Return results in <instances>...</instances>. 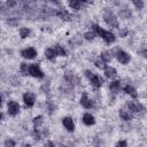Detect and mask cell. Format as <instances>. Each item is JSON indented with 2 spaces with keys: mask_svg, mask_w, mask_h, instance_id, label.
Returning <instances> with one entry per match:
<instances>
[{
  "mask_svg": "<svg viewBox=\"0 0 147 147\" xmlns=\"http://www.w3.org/2000/svg\"><path fill=\"white\" fill-rule=\"evenodd\" d=\"M94 30H95V32L103 39V41L107 42V44H111V42H114L115 39H116V37H115V34H114L113 32L107 31V30L100 28L99 25H95V26H94Z\"/></svg>",
  "mask_w": 147,
  "mask_h": 147,
  "instance_id": "obj_1",
  "label": "cell"
},
{
  "mask_svg": "<svg viewBox=\"0 0 147 147\" xmlns=\"http://www.w3.org/2000/svg\"><path fill=\"white\" fill-rule=\"evenodd\" d=\"M85 76L88 78V80H90V83H91L92 86H94L95 88L101 87V85H102V83H103V79H102L99 75H96V74H94V72L87 70V71H85Z\"/></svg>",
  "mask_w": 147,
  "mask_h": 147,
  "instance_id": "obj_2",
  "label": "cell"
},
{
  "mask_svg": "<svg viewBox=\"0 0 147 147\" xmlns=\"http://www.w3.org/2000/svg\"><path fill=\"white\" fill-rule=\"evenodd\" d=\"M29 75H31L34 78H42L44 77V72L41 71L40 67L37 63H33V64L29 65Z\"/></svg>",
  "mask_w": 147,
  "mask_h": 147,
  "instance_id": "obj_3",
  "label": "cell"
},
{
  "mask_svg": "<svg viewBox=\"0 0 147 147\" xmlns=\"http://www.w3.org/2000/svg\"><path fill=\"white\" fill-rule=\"evenodd\" d=\"M103 20H105V22H106L108 25H110V26H113V28H117V26H118L117 18L115 17V15H114L111 11L106 13L105 16H103Z\"/></svg>",
  "mask_w": 147,
  "mask_h": 147,
  "instance_id": "obj_4",
  "label": "cell"
},
{
  "mask_svg": "<svg viewBox=\"0 0 147 147\" xmlns=\"http://www.w3.org/2000/svg\"><path fill=\"white\" fill-rule=\"evenodd\" d=\"M20 109H21V107H20L18 102H16V101H9V102H8L7 111H8L9 115L16 116V115L20 113Z\"/></svg>",
  "mask_w": 147,
  "mask_h": 147,
  "instance_id": "obj_5",
  "label": "cell"
},
{
  "mask_svg": "<svg viewBox=\"0 0 147 147\" xmlns=\"http://www.w3.org/2000/svg\"><path fill=\"white\" fill-rule=\"evenodd\" d=\"M21 55L26 60H32L37 56V51L33 47H28V48H24L21 52Z\"/></svg>",
  "mask_w": 147,
  "mask_h": 147,
  "instance_id": "obj_6",
  "label": "cell"
},
{
  "mask_svg": "<svg viewBox=\"0 0 147 147\" xmlns=\"http://www.w3.org/2000/svg\"><path fill=\"white\" fill-rule=\"evenodd\" d=\"M116 57H117L118 62L122 63V64H127L130 62V60H131L130 55L124 51H118L117 54H116Z\"/></svg>",
  "mask_w": 147,
  "mask_h": 147,
  "instance_id": "obj_7",
  "label": "cell"
},
{
  "mask_svg": "<svg viewBox=\"0 0 147 147\" xmlns=\"http://www.w3.org/2000/svg\"><path fill=\"white\" fill-rule=\"evenodd\" d=\"M23 102L25 103L26 107H33L34 102H36V99H34V95L31 93V92H25L23 94Z\"/></svg>",
  "mask_w": 147,
  "mask_h": 147,
  "instance_id": "obj_8",
  "label": "cell"
},
{
  "mask_svg": "<svg viewBox=\"0 0 147 147\" xmlns=\"http://www.w3.org/2000/svg\"><path fill=\"white\" fill-rule=\"evenodd\" d=\"M126 106H127L129 110H131V111H133V113H138V111H140V110L144 108L142 105H141L139 101H134V100L127 101V102H126Z\"/></svg>",
  "mask_w": 147,
  "mask_h": 147,
  "instance_id": "obj_9",
  "label": "cell"
},
{
  "mask_svg": "<svg viewBox=\"0 0 147 147\" xmlns=\"http://www.w3.org/2000/svg\"><path fill=\"white\" fill-rule=\"evenodd\" d=\"M80 105H82L84 108H86V109H91V108L93 107V102H92V100L88 98V95H87L86 92H84V93L82 94V96H80Z\"/></svg>",
  "mask_w": 147,
  "mask_h": 147,
  "instance_id": "obj_10",
  "label": "cell"
},
{
  "mask_svg": "<svg viewBox=\"0 0 147 147\" xmlns=\"http://www.w3.org/2000/svg\"><path fill=\"white\" fill-rule=\"evenodd\" d=\"M62 124H63L64 129H65L67 131H69V132H71V131L75 130V123H74V119H72L71 117H69V116L62 118Z\"/></svg>",
  "mask_w": 147,
  "mask_h": 147,
  "instance_id": "obj_11",
  "label": "cell"
},
{
  "mask_svg": "<svg viewBox=\"0 0 147 147\" xmlns=\"http://www.w3.org/2000/svg\"><path fill=\"white\" fill-rule=\"evenodd\" d=\"M103 74H105V76H106L107 78L113 79V78H115V77H116L117 71H116V69H115V68H113V67H110V65H107V67L103 69Z\"/></svg>",
  "mask_w": 147,
  "mask_h": 147,
  "instance_id": "obj_12",
  "label": "cell"
},
{
  "mask_svg": "<svg viewBox=\"0 0 147 147\" xmlns=\"http://www.w3.org/2000/svg\"><path fill=\"white\" fill-rule=\"evenodd\" d=\"M82 121H83V123H84L85 125H87V126L93 125V124L95 123V118H94V116H93L92 114H88V113H86V114L83 115Z\"/></svg>",
  "mask_w": 147,
  "mask_h": 147,
  "instance_id": "obj_13",
  "label": "cell"
},
{
  "mask_svg": "<svg viewBox=\"0 0 147 147\" xmlns=\"http://www.w3.org/2000/svg\"><path fill=\"white\" fill-rule=\"evenodd\" d=\"M124 92H125L126 94L131 95L132 98H137V96H138V93H137L136 88H133L131 85H126V86L124 87Z\"/></svg>",
  "mask_w": 147,
  "mask_h": 147,
  "instance_id": "obj_14",
  "label": "cell"
},
{
  "mask_svg": "<svg viewBox=\"0 0 147 147\" xmlns=\"http://www.w3.org/2000/svg\"><path fill=\"white\" fill-rule=\"evenodd\" d=\"M53 49H54V52H55V55H59V56H65V54H67L65 49H64L61 45H55V47H54Z\"/></svg>",
  "mask_w": 147,
  "mask_h": 147,
  "instance_id": "obj_15",
  "label": "cell"
},
{
  "mask_svg": "<svg viewBox=\"0 0 147 147\" xmlns=\"http://www.w3.org/2000/svg\"><path fill=\"white\" fill-rule=\"evenodd\" d=\"M45 56H46L48 60L54 61L56 55H55V52H54V49H53V48H47V49L45 51Z\"/></svg>",
  "mask_w": 147,
  "mask_h": 147,
  "instance_id": "obj_16",
  "label": "cell"
},
{
  "mask_svg": "<svg viewBox=\"0 0 147 147\" xmlns=\"http://www.w3.org/2000/svg\"><path fill=\"white\" fill-rule=\"evenodd\" d=\"M119 117H121L122 119H124V121H130V119L132 118V115H131L129 111H126V110H124V109H121V110H119Z\"/></svg>",
  "mask_w": 147,
  "mask_h": 147,
  "instance_id": "obj_17",
  "label": "cell"
},
{
  "mask_svg": "<svg viewBox=\"0 0 147 147\" xmlns=\"http://www.w3.org/2000/svg\"><path fill=\"white\" fill-rule=\"evenodd\" d=\"M29 34H30V29L29 28H21L20 29V36H21V38L25 39V38L29 37Z\"/></svg>",
  "mask_w": 147,
  "mask_h": 147,
  "instance_id": "obj_18",
  "label": "cell"
},
{
  "mask_svg": "<svg viewBox=\"0 0 147 147\" xmlns=\"http://www.w3.org/2000/svg\"><path fill=\"white\" fill-rule=\"evenodd\" d=\"M69 6H70V8L71 9H75V10H78V9H80V7H82V2L80 1H69Z\"/></svg>",
  "mask_w": 147,
  "mask_h": 147,
  "instance_id": "obj_19",
  "label": "cell"
},
{
  "mask_svg": "<svg viewBox=\"0 0 147 147\" xmlns=\"http://www.w3.org/2000/svg\"><path fill=\"white\" fill-rule=\"evenodd\" d=\"M94 64H95V67L96 68H99V69H105L107 65H106V62L101 59V57H99L98 60H95L94 61Z\"/></svg>",
  "mask_w": 147,
  "mask_h": 147,
  "instance_id": "obj_20",
  "label": "cell"
},
{
  "mask_svg": "<svg viewBox=\"0 0 147 147\" xmlns=\"http://www.w3.org/2000/svg\"><path fill=\"white\" fill-rule=\"evenodd\" d=\"M119 86H121V82L119 80H113L110 84H109V88L111 91H117L119 90Z\"/></svg>",
  "mask_w": 147,
  "mask_h": 147,
  "instance_id": "obj_21",
  "label": "cell"
},
{
  "mask_svg": "<svg viewBox=\"0 0 147 147\" xmlns=\"http://www.w3.org/2000/svg\"><path fill=\"white\" fill-rule=\"evenodd\" d=\"M41 123H42V116H41V115H38L37 117L33 118V124H34V126H39Z\"/></svg>",
  "mask_w": 147,
  "mask_h": 147,
  "instance_id": "obj_22",
  "label": "cell"
},
{
  "mask_svg": "<svg viewBox=\"0 0 147 147\" xmlns=\"http://www.w3.org/2000/svg\"><path fill=\"white\" fill-rule=\"evenodd\" d=\"M105 62H108V61H110L111 60V56L109 55V53L108 52H103L102 54H101V56H100Z\"/></svg>",
  "mask_w": 147,
  "mask_h": 147,
  "instance_id": "obj_23",
  "label": "cell"
},
{
  "mask_svg": "<svg viewBox=\"0 0 147 147\" xmlns=\"http://www.w3.org/2000/svg\"><path fill=\"white\" fill-rule=\"evenodd\" d=\"M5 147H16V144L13 139H7L5 141Z\"/></svg>",
  "mask_w": 147,
  "mask_h": 147,
  "instance_id": "obj_24",
  "label": "cell"
},
{
  "mask_svg": "<svg viewBox=\"0 0 147 147\" xmlns=\"http://www.w3.org/2000/svg\"><path fill=\"white\" fill-rule=\"evenodd\" d=\"M84 37H85L86 40H93L94 39V33L92 31H88V32H85Z\"/></svg>",
  "mask_w": 147,
  "mask_h": 147,
  "instance_id": "obj_25",
  "label": "cell"
},
{
  "mask_svg": "<svg viewBox=\"0 0 147 147\" xmlns=\"http://www.w3.org/2000/svg\"><path fill=\"white\" fill-rule=\"evenodd\" d=\"M21 71H22L24 75H26V74L29 72V67H28L26 63H21Z\"/></svg>",
  "mask_w": 147,
  "mask_h": 147,
  "instance_id": "obj_26",
  "label": "cell"
},
{
  "mask_svg": "<svg viewBox=\"0 0 147 147\" xmlns=\"http://www.w3.org/2000/svg\"><path fill=\"white\" fill-rule=\"evenodd\" d=\"M115 147H127V144L125 140H119V141H117Z\"/></svg>",
  "mask_w": 147,
  "mask_h": 147,
  "instance_id": "obj_27",
  "label": "cell"
},
{
  "mask_svg": "<svg viewBox=\"0 0 147 147\" xmlns=\"http://www.w3.org/2000/svg\"><path fill=\"white\" fill-rule=\"evenodd\" d=\"M133 5L138 8V9H141L144 7V2L142 1H133Z\"/></svg>",
  "mask_w": 147,
  "mask_h": 147,
  "instance_id": "obj_28",
  "label": "cell"
},
{
  "mask_svg": "<svg viewBox=\"0 0 147 147\" xmlns=\"http://www.w3.org/2000/svg\"><path fill=\"white\" fill-rule=\"evenodd\" d=\"M45 147H55V145H54L53 141H46L45 142Z\"/></svg>",
  "mask_w": 147,
  "mask_h": 147,
  "instance_id": "obj_29",
  "label": "cell"
},
{
  "mask_svg": "<svg viewBox=\"0 0 147 147\" xmlns=\"http://www.w3.org/2000/svg\"><path fill=\"white\" fill-rule=\"evenodd\" d=\"M2 105V98H1V95H0V106Z\"/></svg>",
  "mask_w": 147,
  "mask_h": 147,
  "instance_id": "obj_30",
  "label": "cell"
},
{
  "mask_svg": "<svg viewBox=\"0 0 147 147\" xmlns=\"http://www.w3.org/2000/svg\"><path fill=\"white\" fill-rule=\"evenodd\" d=\"M1 119H2V114L0 113V121H1Z\"/></svg>",
  "mask_w": 147,
  "mask_h": 147,
  "instance_id": "obj_31",
  "label": "cell"
}]
</instances>
